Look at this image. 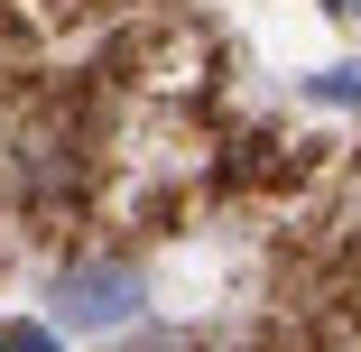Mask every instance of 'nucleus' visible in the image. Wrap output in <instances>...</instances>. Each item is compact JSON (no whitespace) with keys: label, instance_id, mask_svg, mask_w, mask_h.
Masks as SVG:
<instances>
[{"label":"nucleus","instance_id":"1","mask_svg":"<svg viewBox=\"0 0 361 352\" xmlns=\"http://www.w3.org/2000/svg\"><path fill=\"white\" fill-rule=\"evenodd\" d=\"M130 306H139L130 269H84L75 288H65V315H84V324H111V315H130Z\"/></svg>","mask_w":361,"mask_h":352},{"label":"nucleus","instance_id":"2","mask_svg":"<svg viewBox=\"0 0 361 352\" xmlns=\"http://www.w3.org/2000/svg\"><path fill=\"white\" fill-rule=\"evenodd\" d=\"M0 352H56L47 324H0Z\"/></svg>","mask_w":361,"mask_h":352},{"label":"nucleus","instance_id":"3","mask_svg":"<svg viewBox=\"0 0 361 352\" xmlns=\"http://www.w3.org/2000/svg\"><path fill=\"white\" fill-rule=\"evenodd\" d=\"M315 102H361V75H315Z\"/></svg>","mask_w":361,"mask_h":352},{"label":"nucleus","instance_id":"4","mask_svg":"<svg viewBox=\"0 0 361 352\" xmlns=\"http://www.w3.org/2000/svg\"><path fill=\"white\" fill-rule=\"evenodd\" d=\"M334 10H343V19H352V28H361V0H334Z\"/></svg>","mask_w":361,"mask_h":352}]
</instances>
